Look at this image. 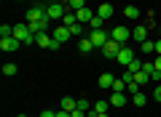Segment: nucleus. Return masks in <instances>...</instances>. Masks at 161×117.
Here are the masks:
<instances>
[{
  "label": "nucleus",
  "mask_w": 161,
  "mask_h": 117,
  "mask_svg": "<svg viewBox=\"0 0 161 117\" xmlns=\"http://www.w3.org/2000/svg\"><path fill=\"white\" fill-rule=\"evenodd\" d=\"M14 37L22 40V43H27V45H32V43H35V32L30 29V24H27V22L14 24Z\"/></svg>",
  "instance_id": "1"
},
{
  "label": "nucleus",
  "mask_w": 161,
  "mask_h": 117,
  "mask_svg": "<svg viewBox=\"0 0 161 117\" xmlns=\"http://www.w3.org/2000/svg\"><path fill=\"white\" fill-rule=\"evenodd\" d=\"M35 43H38L40 48H48V51H57V48H59V43L54 40V35L48 32V29H46V32H38V35H35Z\"/></svg>",
  "instance_id": "2"
},
{
  "label": "nucleus",
  "mask_w": 161,
  "mask_h": 117,
  "mask_svg": "<svg viewBox=\"0 0 161 117\" xmlns=\"http://www.w3.org/2000/svg\"><path fill=\"white\" fill-rule=\"evenodd\" d=\"M64 13H67V6H62V3H57V0H51V3H48L46 6V16L51 19H64Z\"/></svg>",
  "instance_id": "3"
},
{
  "label": "nucleus",
  "mask_w": 161,
  "mask_h": 117,
  "mask_svg": "<svg viewBox=\"0 0 161 117\" xmlns=\"http://www.w3.org/2000/svg\"><path fill=\"white\" fill-rule=\"evenodd\" d=\"M110 37H113V40H118L121 45H126L129 40H132V29H129V27H124V24H121V27H113Z\"/></svg>",
  "instance_id": "4"
},
{
  "label": "nucleus",
  "mask_w": 161,
  "mask_h": 117,
  "mask_svg": "<svg viewBox=\"0 0 161 117\" xmlns=\"http://www.w3.org/2000/svg\"><path fill=\"white\" fill-rule=\"evenodd\" d=\"M121 48H124V45H121L118 40H113V37H110L108 43H105L102 48H99V51H102V56H105V59H115V56H118V51H121Z\"/></svg>",
  "instance_id": "5"
},
{
  "label": "nucleus",
  "mask_w": 161,
  "mask_h": 117,
  "mask_svg": "<svg viewBox=\"0 0 161 117\" xmlns=\"http://www.w3.org/2000/svg\"><path fill=\"white\" fill-rule=\"evenodd\" d=\"M89 40L94 43V48H102L110 40V32H105V29H92V32H89Z\"/></svg>",
  "instance_id": "6"
},
{
  "label": "nucleus",
  "mask_w": 161,
  "mask_h": 117,
  "mask_svg": "<svg viewBox=\"0 0 161 117\" xmlns=\"http://www.w3.org/2000/svg\"><path fill=\"white\" fill-rule=\"evenodd\" d=\"M115 61H118V64H124V67H129V64L134 61V51L129 48V45H124V48L118 51V56H115Z\"/></svg>",
  "instance_id": "7"
},
{
  "label": "nucleus",
  "mask_w": 161,
  "mask_h": 117,
  "mask_svg": "<svg viewBox=\"0 0 161 117\" xmlns=\"http://www.w3.org/2000/svg\"><path fill=\"white\" fill-rule=\"evenodd\" d=\"M19 45H22V40H16V37H0V48L6 51V53L19 51Z\"/></svg>",
  "instance_id": "8"
},
{
  "label": "nucleus",
  "mask_w": 161,
  "mask_h": 117,
  "mask_svg": "<svg viewBox=\"0 0 161 117\" xmlns=\"http://www.w3.org/2000/svg\"><path fill=\"white\" fill-rule=\"evenodd\" d=\"M51 35H54V40H57V43L62 45V43H67V40H70V35H73V32H70V27H64V24H59V27L54 29Z\"/></svg>",
  "instance_id": "9"
},
{
  "label": "nucleus",
  "mask_w": 161,
  "mask_h": 117,
  "mask_svg": "<svg viewBox=\"0 0 161 117\" xmlns=\"http://www.w3.org/2000/svg\"><path fill=\"white\" fill-rule=\"evenodd\" d=\"M40 19H46V6H32L27 11V22H40Z\"/></svg>",
  "instance_id": "10"
},
{
  "label": "nucleus",
  "mask_w": 161,
  "mask_h": 117,
  "mask_svg": "<svg viewBox=\"0 0 161 117\" xmlns=\"http://www.w3.org/2000/svg\"><path fill=\"white\" fill-rule=\"evenodd\" d=\"M97 16L105 19V22H108V19H113V3H102V6L97 8Z\"/></svg>",
  "instance_id": "11"
},
{
  "label": "nucleus",
  "mask_w": 161,
  "mask_h": 117,
  "mask_svg": "<svg viewBox=\"0 0 161 117\" xmlns=\"http://www.w3.org/2000/svg\"><path fill=\"white\" fill-rule=\"evenodd\" d=\"M59 109H64V112H75V109H78V99H70V96H64V99L59 101Z\"/></svg>",
  "instance_id": "12"
},
{
  "label": "nucleus",
  "mask_w": 161,
  "mask_h": 117,
  "mask_svg": "<svg viewBox=\"0 0 161 117\" xmlns=\"http://www.w3.org/2000/svg\"><path fill=\"white\" fill-rule=\"evenodd\" d=\"M132 37L137 40L140 45H142L145 40H148V27H145V24H140V27H134V32H132Z\"/></svg>",
  "instance_id": "13"
},
{
  "label": "nucleus",
  "mask_w": 161,
  "mask_h": 117,
  "mask_svg": "<svg viewBox=\"0 0 161 117\" xmlns=\"http://www.w3.org/2000/svg\"><path fill=\"white\" fill-rule=\"evenodd\" d=\"M75 13H78V22H80V24H89L94 16H97V13H94L92 8H80V11H75Z\"/></svg>",
  "instance_id": "14"
},
{
  "label": "nucleus",
  "mask_w": 161,
  "mask_h": 117,
  "mask_svg": "<svg viewBox=\"0 0 161 117\" xmlns=\"http://www.w3.org/2000/svg\"><path fill=\"white\" fill-rule=\"evenodd\" d=\"M105 112H110V101H94L89 115H105Z\"/></svg>",
  "instance_id": "15"
},
{
  "label": "nucleus",
  "mask_w": 161,
  "mask_h": 117,
  "mask_svg": "<svg viewBox=\"0 0 161 117\" xmlns=\"http://www.w3.org/2000/svg\"><path fill=\"white\" fill-rule=\"evenodd\" d=\"M97 83H99V88H113L115 77H113L110 72H102V75H99V80H97Z\"/></svg>",
  "instance_id": "16"
},
{
  "label": "nucleus",
  "mask_w": 161,
  "mask_h": 117,
  "mask_svg": "<svg viewBox=\"0 0 161 117\" xmlns=\"http://www.w3.org/2000/svg\"><path fill=\"white\" fill-rule=\"evenodd\" d=\"M78 51H80V53H92V51H94V43H92L89 37H80V40H78Z\"/></svg>",
  "instance_id": "17"
},
{
  "label": "nucleus",
  "mask_w": 161,
  "mask_h": 117,
  "mask_svg": "<svg viewBox=\"0 0 161 117\" xmlns=\"http://www.w3.org/2000/svg\"><path fill=\"white\" fill-rule=\"evenodd\" d=\"M110 106H124V104H126V93H115V90H113V96H110Z\"/></svg>",
  "instance_id": "18"
},
{
  "label": "nucleus",
  "mask_w": 161,
  "mask_h": 117,
  "mask_svg": "<svg viewBox=\"0 0 161 117\" xmlns=\"http://www.w3.org/2000/svg\"><path fill=\"white\" fill-rule=\"evenodd\" d=\"M124 16L132 19V22H137V19H140V8L137 6H126V8H124Z\"/></svg>",
  "instance_id": "19"
},
{
  "label": "nucleus",
  "mask_w": 161,
  "mask_h": 117,
  "mask_svg": "<svg viewBox=\"0 0 161 117\" xmlns=\"http://www.w3.org/2000/svg\"><path fill=\"white\" fill-rule=\"evenodd\" d=\"M140 51H142V53H156V40H145V43L140 45Z\"/></svg>",
  "instance_id": "20"
},
{
  "label": "nucleus",
  "mask_w": 161,
  "mask_h": 117,
  "mask_svg": "<svg viewBox=\"0 0 161 117\" xmlns=\"http://www.w3.org/2000/svg\"><path fill=\"white\" fill-rule=\"evenodd\" d=\"M150 80V75L145 72V69H140V72H134V83H140V85H145Z\"/></svg>",
  "instance_id": "21"
},
{
  "label": "nucleus",
  "mask_w": 161,
  "mask_h": 117,
  "mask_svg": "<svg viewBox=\"0 0 161 117\" xmlns=\"http://www.w3.org/2000/svg\"><path fill=\"white\" fill-rule=\"evenodd\" d=\"M132 101H134V106H145V104H148V96H145V93H134Z\"/></svg>",
  "instance_id": "22"
},
{
  "label": "nucleus",
  "mask_w": 161,
  "mask_h": 117,
  "mask_svg": "<svg viewBox=\"0 0 161 117\" xmlns=\"http://www.w3.org/2000/svg\"><path fill=\"white\" fill-rule=\"evenodd\" d=\"M16 72H19V69H16V64H3V75H6V77H14Z\"/></svg>",
  "instance_id": "23"
},
{
  "label": "nucleus",
  "mask_w": 161,
  "mask_h": 117,
  "mask_svg": "<svg viewBox=\"0 0 161 117\" xmlns=\"http://www.w3.org/2000/svg\"><path fill=\"white\" fill-rule=\"evenodd\" d=\"M92 106H94V104H92L89 99H78V109H80V112H92Z\"/></svg>",
  "instance_id": "24"
},
{
  "label": "nucleus",
  "mask_w": 161,
  "mask_h": 117,
  "mask_svg": "<svg viewBox=\"0 0 161 117\" xmlns=\"http://www.w3.org/2000/svg\"><path fill=\"white\" fill-rule=\"evenodd\" d=\"M0 37H14V27L11 24H3V27H0Z\"/></svg>",
  "instance_id": "25"
},
{
  "label": "nucleus",
  "mask_w": 161,
  "mask_h": 117,
  "mask_svg": "<svg viewBox=\"0 0 161 117\" xmlns=\"http://www.w3.org/2000/svg\"><path fill=\"white\" fill-rule=\"evenodd\" d=\"M110 90H115V93H124V90H126V83L115 77V83H113V88H110Z\"/></svg>",
  "instance_id": "26"
},
{
  "label": "nucleus",
  "mask_w": 161,
  "mask_h": 117,
  "mask_svg": "<svg viewBox=\"0 0 161 117\" xmlns=\"http://www.w3.org/2000/svg\"><path fill=\"white\" fill-rule=\"evenodd\" d=\"M102 24H105V19H99V16H94L92 22H89V29H102Z\"/></svg>",
  "instance_id": "27"
},
{
  "label": "nucleus",
  "mask_w": 161,
  "mask_h": 117,
  "mask_svg": "<svg viewBox=\"0 0 161 117\" xmlns=\"http://www.w3.org/2000/svg\"><path fill=\"white\" fill-rule=\"evenodd\" d=\"M67 8H73V11H80V8H86V0H70V6Z\"/></svg>",
  "instance_id": "28"
},
{
  "label": "nucleus",
  "mask_w": 161,
  "mask_h": 117,
  "mask_svg": "<svg viewBox=\"0 0 161 117\" xmlns=\"http://www.w3.org/2000/svg\"><path fill=\"white\" fill-rule=\"evenodd\" d=\"M70 32H73V37H80V35H83V24H73V27H70Z\"/></svg>",
  "instance_id": "29"
},
{
  "label": "nucleus",
  "mask_w": 161,
  "mask_h": 117,
  "mask_svg": "<svg viewBox=\"0 0 161 117\" xmlns=\"http://www.w3.org/2000/svg\"><path fill=\"white\" fill-rule=\"evenodd\" d=\"M126 69H129V72H132V75H134V72H140V69H142V61H140V59H134V61L129 64Z\"/></svg>",
  "instance_id": "30"
},
{
  "label": "nucleus",
  "mask_w": 161,
  "mask_h": 117,
  "mask_svg": "<svg viewBox=\"0 0 161 117\" xmlns=\"http://www.w3.org/2000/svg\"><path fill=\"white\" fill-rule=\"evenodd\" d=\"M142 24H145V27H148V29H153V27H156V16H153V13H148Z\"/></svg>",
  "instance_id": "31"
},
{
  "label": "nucleus",
  "mask_w": 161,
  "mask_h": 117,
  "mask_svg": "<svg viewBox=\"0 0 161 117\" xmlns=\"http://www.w3.org/2000/svg\"><path fill=\"white\" fill-rule=\"evenodd\" d=\"M126 90H129V93H140V83H134V80H132V83H126Z\"/></svg>",
  "instance_id": "32"
},
{
  "label": "nucleus",
  "mask_w": 161,
  "mask_h": 117,
  "mask_svg": "<svg viewBox=\"0 0 161 117\" xmlns=\"http://www.w3.org/2000/svg\"><path fill=\"white\" fill-rule=\"evenodd\" d=\"M150 80H153V83H158V80H161V72H158V69H153V72H150Z\"/></svg>",
  "instance_id": "33"
},
{
  "label": "nucleus",
  "mask_w": 161,
  "mask_h": 117,
  "mask_svg": "<svg viewBox=\"0 0 161 117\" xmlns=\"http://www.w3.org/2000/svg\"><path fill=\"white\" fill-rule=\"evenodd\" d=\"M40 117H57V112H51V109H43V112H40Z\"/></svg>",
  "instance_id": "34"
},
{
  "label": "nucleus",
  "mask_w": 161,
  "mask_h": 117,
  "mask_svg": "<svg viewBox=\"0 0 161 117\" xmlns=\"http://www.w3.org/2000/svg\"><path fill=\"white\" fill-rule=\"evenodd\" d=\"M153 67H156V69L161 72V56H156V59H153Z\"/></svg>",
  "instance_id": "35"
},
{
  "label": "nucleus",
  "mask_w": 161,
  "mask_h": 117,
  "mask_svg": "<svg viewBox=\"0 0 161 117\" xmlns=\"http://www.w3.org/2000/svg\"><path fill=\"white\" fill-rule=\"evenodd\" d=\"M156 56H161V37L156 40Z\"/></svg>",
  "instance_id": "36"
},
{
  "label": "nucleus",
  "mask_w": 161,
  "mask_h": 117,
  "mask_svg": "<svg viewBox=\"0 0 161 117\" xmlns=\"http://www.w3.org/2000/svg\"><path fill=\"white\" fill-rule=\"evenodd\" d=\"M156 101H161V85H156Z\"/></svg>",
  "instance_id": "37"
},
{
  "label": "nucleus",
  "mask_w": 161,
  "mask_h": 117,
  "mask_svg": "<svg viewBox=\"0 0 161 117\" xmlns=\"http://www.w3.org/2000/svg\"><path fill=\"white\" fill-rule=\"evenodd\" d=\"M57 117H70V112H64V109H59V112H57Z\"/></svg>",
  "instance_id": "38"
},
{
  "label": "nucleus",
  "mask_w": 161,
  "mask_h": 117,
  "mask_svg": "<svg viewBox=\"0 0 161 117\" xmlns=\"http://www.w3.org/2000/svg\"><path fill=\"white\" fill-rule=\"evenodd\" d=\"M89 117H110V115H108V112H105V115H89Z\"/></svg>",
  "instance_id": "39"
},
{
  "label": "nucleus",
  "mask_w": 161,
  "mask_h": 117,
  "mask_svg": "<svg viewBox=\"0 0 161 117\" xmlns=\"http://www.w3.org/2000/svg\"><path fill=\"white\" fill-rule=\"evenodd\" d=\"M57 3H62V6H70V0H57Z\"/></svg>",
  "instance_id": "40"
},
{
  "label": "nucleus",
  "mask_w": 161,
  "mask_h": 117,
  "mask_svg": "<svg viewBox=\"0 0 161 117\" xmlns=\"http://www.w3.org/2000/svg\"><path fill=\"white\" fill-rule=\"evenodd\" d=\"M158 32H161V24H158Z\"/></svg>",
  "instance_id": "41"
},
{
  "label": "nucleus",
  "mask_w": 161,
  "mask_h": 117,
  "mask_svg": "<svg viewBox=\"0 0 161 117\" xmlns=\"http://www.w3.org/2000/svg\"><path fill=\"white\" fill-rule=\"evenodd\" d=\"M19 117H27V115H19Z\"/></svg>",
  "instance_id": "42"
}]
</instances>
